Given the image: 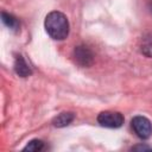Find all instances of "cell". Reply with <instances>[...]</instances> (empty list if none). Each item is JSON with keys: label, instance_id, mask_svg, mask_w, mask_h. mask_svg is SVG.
<instances>
[{"label": "cell", "instance_id": "9c48e42d", "mask_svg": "<svg viewBox=\"0 0 152 152\" xmlns=\"http://www.w3.org/2000/svg\"><path fill=\"white\" fill-rule=\"evenodd\" d=\"M43 147H44V142H43L42 140H39V139H33V140H31L23 150H24V151H32V152H36V151L43 150Z\"/></svg>", "mask_w": 152, "mask_h": 152}, {"label": "cell", "instance_id": "3957f363", "mask_svg": "<svg viewBox=\"0 0 152 152\" xmlns=\"http://www.w3.org/2000/svg\"><path fill=\"white\" fill-rule=\"evenodd\" d=\"M97 122L108 128H119L124 124V115L119 112L104 110L97 115Z\"/></svg>", "mask_w": 152, "mask_h": 152}, {"label": "cell", "instance_id": "8992f818", "mask_svg": "<svg viewBox=\"0 0 152 152\" xmlns=\"http://www.w3.org/2000/svg\"><path fill=\"white\" fill-rule=\"evenodd\" d=\"M75 119V114L72 112H63L52 119V125L55 127H65L70 125Z\"/></svg>", "mask_w": 152, "mask_h": 152}, {"label": "cell", "instance_id": "52a82bcc", "mask_svg": "<svg viewBox=\"0 0 152 152\" xmlns=\"http://www.w3.org/2000/svg\"><path fill=\"white\" fill-rule=\"evenodd\" d=\"M1 19H2V23H4L7 27H10L11 30L17 31V30L19 28V26H20L19 20H18L14 15H12V14H10V13L2 12V13H1Z\"/></svg>", "mask_w": 152, "mask_h": 152}, {"label": "cell", "instance_id": "5b68a950", "mask_svg": "<svg viewBox=\"0 0 152 152\" xmlns=\"http://www.w3.org/2000/svg\"><path fill=\"white\" fill-rule=\"evenodd\" d=\"M14 71L17 75H19L20 77H27L32 74V70L30 68V65L26 63V61L24 59V57L21 55L15 56V61H14Z\"/></svg>", "mask_w": 152, "mask_h": 152}, {"label": "cell", "instance_id": "6da1fadb", "mask_svg": "<svg viewBox=\"0 0 152 152\" xmlns=\"http://www.w3.org/2000/svg\"><path fill=\"white\" fill-rule=\"evenodd\" d=\"M48 34L56 40H63L69 34V21L68 18L58 11H52L45 17L44 21Z\"/></svg>", "mask_w": 152, "mask_h": 152}, {"label": "cell", "instance_id": "8fae6325", "mask_svg": "<svg viewBox=\"0 0 152 152\" xmlns=\"http://www.w3.org/2000/svg\"><path fill=\"white\" fill-rule=\"evenodd\" d=\"M147 6H148V10H150V12L152 13V0H148V2H147Z\"/></svg>", "mask_w": 152, "mask_h": 152}, {"label": "cell", "instance_id": "277c9868", "mask_svg": "<svg viewBox=\"0 0 152 152\" xmlns=\"http://www.w3.org/2000/svg\"><path fill=\"white\" fill-rule=\"evenodd\" d=\"M131 125L134 133L140 139H148L152 135V124L147 118L141 115L134 116L131 121Z\"/></svg>", "mask_w": 152, "mask_h": 152}, {"label": "cell", "instance_id": "30bf717a", "mask_svg": "<svg viewBox=\"0 0 152 152\" xmlns=\"http://www.w3.org/2000/svg\"><path fill=\"white\" fill-rule=\"evenodd\" d=\"M132 150H151V147L150 146H145V145H138V146H134Z\"/></svg>", "mask_w": 152, "mask_h": 152}, {"label": "cell", "instance_id": "7a4b0ae2", "mask_svg": "<svg viewBox=\"0 0 152 152\" xmlns=\"http://www.w3.org/2000/svg\"><path fill=\"white\" fill-rule=\"evenodd\" d=\"M72 57L74 61L77 65L82 66V68H89L93 65L94 63V53L93 51L87 46V45H77L74 49L72 52Z\"/></svg>", "mask_w": 152, "mask_h": 152}, {"label": "cell", "instance_id": "ba28073f", "mask_svg": "<svg viewBox=\"0 0 152 152\" xmlns=\"http://www.w3.org/2000/svg\"><path fill=\"white\" fill-rule=\"evenodd\" d=\"M140 51L144 56L152 58V34H147L142 38L140 44Z\"/></svg>", "mask_w": 152, "mask_h": 152}]
</instances>
